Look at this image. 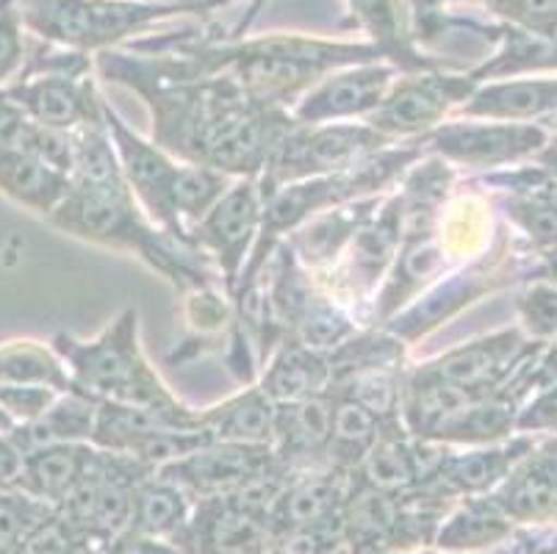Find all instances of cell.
Segmentation results:
<instances>
[{
    "label": "cell",
    "mask_w": 557,
    "mask_h": 554,
    "mask_svg": "<svg viewBox=\"0 0 557 554\" xmlns=\"http://www.w3.org/2000/svg\"><path fill=\"white\" fill-rule=\"evenodd\" d=\"M53 349L67 366L73 389L95 396L100 403L109 399V403L148 408L186 430L200 427V414L186 408L166 389L164 380L141 353L136 308H125L89 342H81L73 335H55Z\"/></svg>",
    "instance_id": "cell-1"
},
{
    "label": "cell",
    "mask_w": 557,
    "mask_h": 554,
    "mask_svg": "<svg viewBox=\"0 0 557 554\" xmlns=\"http://www.w3.org/2000/svg\"><path fill=\"white\" fill-rule=\"evenodd\" d=\"M197 56L209 59L211 70H225L252 100L281 109L336 70L380 61L386 50L374 42H327L300 34H272L231 48L202 50Z\"/></svg>",
    "instance_id": "cell-2"
},
{
    "label": "cell",
    "mask_w": 557,
    "mask_h": 554,
    "mask_svg": "<svg viewBox=\"0 0 557 554\" xmlns=\"http://www.w3.org/2000/svg\"><path fill=\"white\" fill-rule=\"evenodd\" d=\"M222 0H25V28L55 48L103 50L175 14L202 12Z\"/></svg>",
    "instance_id": "cell-3"
},
{
    "label": "cell",
    "mask_w": 557,
    "mask_h": 554,
    "mask_svg": "<svg viewBox=\"0 0 557 554\" xmlns=\"http://www.w3.org/2000/svg\"><path fill=\"white\" fill-rule=\"evenodd\" d=\"M281 482L277 477L242 494L197 500L172 543L184 554H267L272 546L270 505Z\"/></svg>",
    "instance_id": "cell-4"
},
{
    "label": "cell",
    "mask_w": 557,
    "mask_h": 554,
    "mask_svg": "<svg viewBox=\"0 0 557 554\" xmlns=\"http://www.w3.org/2000/svg\"><path fill=\"white\" fill-rule=\"evenodd\" d=\"M386 145H392V139L369 128L367 122L363 125H347V122L297 125L295 122V128L283 136L272 159L263 167L267 189H261V195L286 183L342 172L374 152L386 150Z\"/></svg>",
    "instance_id": "cell-5"
},
{
    "label": "cell",
    "mask_w": 557,
    "mask_h": 554,
    "mask_svg": "<svg viewBox=\"0 0 557 554\" xmlns=\"http://www.w3.org/2000/svg\"><path fill=\"white\" fill-rule=\"evenodd\" d=\"M156 475L184 488L197 502L209 500V496L242 494V491H250L263 482L286 477V471L272 446L209 441Z\"/></svg>",
    "instance_id": "cell-6"
},
{
    "label": "cell",
    "mask_w": 557,
    "mask_h": 554,
    "mask_svg": "<svg viewBox=\"0 0 557 554\" xmlns=\"http://www.w3.org/2000/svg\"><path fill=\"white\" fill-rule=\"evenodd\" d=\"M103 120L109 128L111 145L116 150V159L123 167L125 183H128L131 195L136 197L139 208L148 213V220L159 225L161 231L170 233L178 242L191 244V236L181 225L178 213H175V181H178L181 164L170 159V152L161 150L156 141H145L136 131L125 125V120L114 109L103 103Z\"/></svg>",
    "instance_id": "cell-7"
},
{
    "label": "cell",
    "mask_w": 557,
    "mask_h": 554,
    "mask_svg": "<svg viewBox=\"0 0 557 554\" xmlns=\"http://www.w3.org/2000/svg\"><path fill=\"white\" fill-rule=\"evenodd\" d=\"M478 81L472 75H442V73H408L397 78L386 98L372 114L367 125L383 134L394 136H428L444 122V116L463 103L474 91Z\"/></svg>",
    "instance_id": "cell-8"
},
{
    "label": "cell",
    "mask_w": 557,
    "mask_h": 554,
    "mask_svg": "<svg viewBox=\"0 0 557 554\" xmlns=\"http://www.w3.org/2000/svg\"><path fill=\"white\" fill-rule=\"evenodd\" d=\"M263 195L256 177H236L231 189L216 200L195 225L191 242L216 258L227 292H236L247 267L252 244L261 233Z\"/></svg>",
    "instance_id": "cell-9"
},
{
    "label": "cell",
    "mask_w": 557,
    "mask_h": 554,
    "mask_svg": "<svg viewBox=\"0 0 557 554\" xmlns=\"http://www.w3.org/2000/svg\"><path fill=\"white\" fill-rule=\"evenodd\" d=\"M430 150L455 164L488 170L535 156L546 145L539 125L524 122H447L424 136Z\"/></svg>",
    "instance_id": "cell-10"
},
{
    "label": "cell",
    "mask_w": 557,
    "mask_h": 554,
    "mask_svg": "<svg viewBox=\"0 0 557 554\" xmlns=\"http://www.w3.org/2000/svg\"><path fill=\"white\" fill-rule=\"evenodd\" d=\"M397 70L394 61H367V64L336 70L297 100L292 120L297 125H325V122L356 120V116L367 120L397 81L394 78Z\"/></svg>",
    "instance_id": "cell-11"
},
{
    "label": "cell",
    "mask_w": 557,
    "mask_h": 554,
    "mask_svg": "<svg viewBox=\"0 0 557 554\" xmlns=\"http://www.w3.org/2000/svg\"><path fill=\"white\" fill-rule=\"evenodd\" d=\"M9 98L45 128L73 134L103 116V100L89 73H37L7 86Z\"/></svg>",
    "instance_id": "cell-12"
},
{
    "label": "cell",
    "mask_w": 557,
    "mask_h": 554,
    "mask_svg": "<svg viewBox=\"0 0 557 554\" xmlns=\"http://www.w3.org/2000/svg\"><path fill=\"white\" fill-rule=\"evenodd\" d=\"M521 355H524L521 335L516 330H503V333L485 335L478 342L449 349L424 364L422 369L474 396H494L491 391L503 383V378L513 369Z\"/></svg>",
    "instance_id": "cell-13"
},
{
    "label": "cell",
    "mask_w": 557,
    "mask_h": 554,
    "mask_svg": "<svg viewBox=\"0 0 557 554\" xmlns=\"http://www.w3.org/2000/svg\"><path fill=\"white\" fill-rule=\"evenodd\" d=\"M530 450L533 446L527 444V441H513V444L505 446H472V450L460 452V455H449L444 450L433 477L422 488H433L435 494L447 496L453 502L466 500V496H485L513 471V466Z\"/></svg>",
    "instance_id": "cell-14"
},
{
    "label": "cell",
    "mask_w": 557,
    "mask_h": 554,
    "mask_svg": "<svg viewBox=\"0 0 557 554\" xmlns=\"http://www.w3.org/2000/svg\"><path fill=\"white\" fill-rule=\"evenodd\" d=\"M513 525L557 518V441L521 457L508 477L491 491Z\"/></svg>",
    "instance_id": "cell-15"
},
{
    "label": "cell",
    "mask_w": 557,
    "mask_h": 554,
    "mask_svg": "<svg viewBox=\"0 0 557 554\" xmlns=\"http://www.w3.org/2000/svg\"><path fill=\"white\" fill-rule=\"evenodd\" d=\"M95 460L92 444H45L25 452L14 485L48 507H62L86 480Z\"/></svg>",
    "instance_id": "cell-16"
},
{
    "label": "cell",
    "mask_w": 557,
    "mask_h": 554,
    "mask_svg": "<svg viewBox=\"0 0 557 554\" xmlns=\"http://www.w3.org/2000/svg\"><path fill=\"white\" fill-rule=\"evenodd\" d=\"M458 111L460 116H469V120H539V116L557 111V81L519 78L474 86V91L460 103Z\"/></svg>",
    "instance_id": "cell-17"
},
{
    "label": "cell",
    "mask_w": 557,
    "mask_h": 554,
    "mask_svg": "<svg viewBox=\"0 0 557 554\" xmlns=\"http://www.w3.org/2000/svg\"><path fill=\"white\" fill-rule=\"evenodd\" d=\"M513 521L508 513L496 505L494 496H466L460 505H453L442 525L435 530L433 546L442 552L474 554L480 549H494L499 543L510 541L513 535Z\"/></svg>",
    "instance_id": "cell-18"
},
{
    "label": "cell",
    "mask_w": 557,
    "mask_h": 554,
    "mask_svg": "<svg viewBox=\"0 0 557 554\" xmlns=\"http://www.w3.org/2000/svg\"><path fill=\"white\" fill-rule=\"evenodd\" d=\"M333 389V360L300 342H286L272 355L261 391L275 405L302 403Z\"/></svg>",
    "instance_id": "cell-19"
},
{
    "label": "cell",
    "mask_w": 557,
    "mask_h": 554,
    "mask_svg": "<svg viewBox=\"0 0 557 554\" xmlns=\"http://www.w3.org/2000/svg\"><path fill=\"white\" fill-rule=\"evenodd\" d=\"M277 405L258 389H245L225 403L209 410H200V427L211 435V441L227 444H275Z\"/></svg>",
    "instance_id": "cell-20"
},
{
    "label": "cell",
    "mask_w": 557,
    "mask_h": 554,
    "mask_svg": "<svg viewBox=\"0 0 557 554\" xmlns=\"http://www.w3.org/2000/svg\"><path fill=\"white\" fill-rule=\"evenodd\" d=\"M70 186L73 181L67 172L37 159L32 152H3L0 156V192L32 211L50 217L62 206Z\"/></svg>",
    "instance_id": "cell-21"
},
{
    "label": "cell",
    "mask_w": 557,
    "mask_h": 554,
    "mask_svg": "<svg viewBox=\"0 0 557 554\" xmlns=\"http://www.w3.org/2000/svg\"><path fill=\"white\" fill-rule=\"evenodd\" d=\"M191 507H195V500L184 488L153 471L134 488L128 530L172 543L189 521Z\"/></svg>",
    "instance_id": "cell-22"
},
{
    "label": "cell",
    "mask_w": 557,
    "mask_h": 554,
    "mask_svg": "<svg viewBox=\"0 0 557 554\" xmlns=\"http://www.w3.org/2000/svg\"><path fill=\"white\" fill-rule=\"evenodd\" d=\"M0 385H45L53 391H70L73 380L53 347L23 338L0 344Z\"/></svg>",
    "instance_id": "cell-23"
},
{
    "label": "cell",
    "mask_w": 557,
    "mask_h": 554,
    "mask_svg": "<svg viewBox=\"0 0 557 554\" xmlns=\"http://www.w3.org/2000/svg\"><path fill=\"white\" fill-rule=\"evenodd\" d=\"M231 183L233 175L214 170V167L195 164V161L181 164L178 181H175V213H178L181 225L186 227V222L197 225L216 206V200L231 189Z\"/></svg>",
    "instance_id": "cell-24"
},
{
    "label": "cell",
    "mask_w": 557,
    "mask_h": 554,
    "mask_svg": "<svg viewBox=\"0 0 557 554\" xmlns=\"http://www.w3.org/2000/svg\"><path fill=\"white\" fill-rule=\"evenodd\" d=\"M53 513L17 485L0 488V554H17L20 546L37 525Z\"/></svg>",
    "instance_id": "cell-25"
},
{
    "label": "cell",
    "mask_w": 557,
    "mask_h": 554,
    "mask_svg": "<svg viewBox=\"0 0 557 554\" xmlns=\"http://www.w3.org/2000/svg\"><path fill=\"white\" fill-rule=\"evenodd\" d=\"M23 0H3L0 3V89L12 86L23 75L25 67V23H23Z\"/></svg>",
    "instance_id": "cell-26"
},
{
    "label": "cell",
    "mask_w": 557,
    "mask_h": 554,
    "mask_svg": "<svg viewBox=\"0 0 557 554\" xmlns=\"http://www.w3.org/2000/svg\"><path fill=\"white\" fill-rule=\"evenodd\" d=\"M59 394L64 391L45 389V385H0V408L14 421V427L32 424L55 403Z\"/></svg>",
    "instance_id": "cell-27"
},
{
    "label": "cell",
    "mask_w": 557,
    "mask_h": 554,
    "mask_svg": "<svg viewBox=\"0 0 557 554\" xmlns=\"http://www.w3.org/2000/svg\"><path fill=\"white\" fill-rule=\"evenodd\" d=\"M521 322L535 338L557 335V288L549 283H535L519 299Z\"/></svg>",
    "instance_id": "cell-28"
},
{
    "label": "cell",
    "mask_w": 557,
    "mask_h": 554,
    "mask_svg": "<svg viewBox=\"0 0 557 554\" xmlns=\"http://www.w3.org/2000/svg\"><path fill=\"white\" fill-rule=\"evenodd\" d=\"M37 128V122L9 98V91L0 89V156L28 150Z\"/></svg>",
    "instance_id": "cell-29"
},
{
    "label": "cell",
    "mask_w": 557,
    "mask_h": 554,
    "mask_svg": "<svg viewBox=\"0 0 557 554\" xmlns=\"http://www.w3.org/2000/svg\"><path fill=\"white\" fill-rule=\"evenodd\" d=\"M510 217L524 227V233H530L535 244L541 247H557V213L549 208L539 206V202L521 200L510 202Z\"/></svg>",
    "instance_id": "cell-30"
},
{
    "label": "cell",
    "mask_w": 557,
    "mask_h": 554,
    "mask_svg": "<svg viewBox=\"0 0 557 554\" xmlns=\"http://www.w3.org/2000/svg\"><path fill=\"white\" fill-rule=\"evenodd\" d=\"M549 427H557V380L546 383L533 403L516 416V430H524V433L549 430Z\"/></svg>",
    "instance_id": "cell-31"
},
{
    "label": "cell",
    "mask_w": 557,
    "mask_h": 554,
    "mask_svg": "<svg viewBox=\"0 0 557 554\" xmlns=\"http://www.w3.org/2000/svg\"><path fill=\"white\" fill-rule=\"evenodd\" d=\"M20 464H23V455L17 446L9 441L7 433H0V488H12L17 482Z\"/></svg>",
    "instance_id": "cell-32"
},
{
    "label": "cell",
    "mask_w": 557,
    "mask_h": 554,
    "mask_svg": "<svg viewBox=\"0 0 557 554\" xmlns=\"http://www.w3.org/2000/svg\"><path fill=\"white\" fill-rule=\"evenodd\" d=\"M524 189H530L527 200L539 202V206L557 213V177H544V181L533 183V186H524Z\"/></svg>",
    "instance_id": "cell-33"
},
{
    "label": "cell",
    "mask_w": 557,
    "mask_h": 554,
    "mask_svg": "<svg viewBox=\"0 0 557 554\" xmlns=\"http://www.w3.org/2000/svg\"><path fill=\"white\" fill-rule=\"evenodd\" d=\"M535 159H539V164L544 167L552 177H557V139L546 141V145L535 152Z\"/></svg>",
    "instance_id": "cell-34"
},
{
    "label": "cell",
    "mask_w": 557,
    "mask_h": 554,
    "mask_svg": "<svg viewBox=\"0 0 557 554\" xmlns=\"http://www.w3.org/2000/svg\"><path fill=\"white\" fill-rule=\"evenodd\" d=\"M539 380H541V383H555V380H557V344L552 347V353L546 355L544 364H541Z\"/></svg>",
    "instance_id": "cell-35"
},
{
    "label": "cell",
    "mask_w": 557,
    "mask_h": 554,
    "mask_svg": "<svg viewBox=\"0 0 557 554\" xmlns=\"http://www.w3.org/2000/svg\"><path fill=\"white\" fill-rule=\"evenodd\" d=\"M12 430H14V421L12 419H9V416L7 414H3V408H0V433H12Z\"/></svg>",
    "instance_id": "cell-36"
},
{
    "label": "cell",
    "mask_w": 557,
    "mask_h": 554,
    "mask_svg": "<svg viewBox=\"0 0 557 554\" xmlns=\"http://www.w3.org/2000/svg\"><path fill=\"white\" fill-rule=\"evenodd\" d=\"M399 554H455V552H442V549H435V546H422V549H410V552H399Z\"/></svg>",
    "instance_id": "cell-37"
},
{
    "label": "cell",
    "mask_w": 557,
    "mask_h": 554,
    "mask_svg": "<svg viewBox=\"0 0 557 554\" xmlns=\"http://www.w3.org/2000/svg\"><path fill=\"white\" fill-rule=\"evenodd\" d=\"M267 554H270V552H267ZM336 554H349V552H347V549H344V552H336Z\"/></svg>",
    "instance_id": "cell-38"
},
{
    "label": "cell",
    "mask_w": 557,
    "mask_h": 554,
    "mask_svg": "<svg viewBox=\"0 0 557 554\" xmlns=\"http://www.w3.org/2000/svg\"><path fill=\"white\" fill-rule=\"evenodd\" d=\"M0 3H3V0H0Z\"/></svg>",
    "instance_id": "cell-39"
},
{
    "label": "cell",
    "mask_w": 557,
    "mask_h": 554,
    "mask_svg": "<svg viewBox=\"0 0 557 554\" xmlns=\"http://www.w3.org/2000/svg\"><path fill=\"white\" fill-rule=\"evenodd\" d=\"M555 114H557V111H555Z\"/></svg>",
    "instance_id": "cell-40"
}]
</instances>
